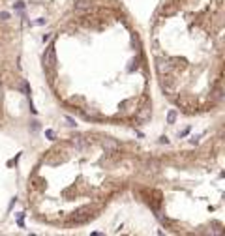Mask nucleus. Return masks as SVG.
<instances>
[{
	"instance_id": "a211bd4d",
	"label": "nucleus",
	"mask_w": 225,
	"mask_h": 236,
	"mask_svg": "<svg viewBox=\"0 0 225 236\" xmlns=\"http://www.w3.org/2000/svg\"><path fill=\"white\" fill-rule=\"evenodd\" d=\"M41 39H43V43H45V41H49V39H51V34H43V38H41Z\"/></svg>"
},
{
	"instance_id": "6e6552de",
	"label": "nucleus",
	"mask_w": 225,
	"mask_h": 236,
	"mask_svg": "<svg viewBox=\"0 0 225 236\" xmlns=\"http://www.w3.org/2000/svg\"><path fill=\"white\" fill-rule=\"evenodd\" d=\"M174 120H176V111L171 109V111L167 112V124H174Z\"/></svg>"
},
{
	"instance_id": "20e7f679",
	"label": "nucleus",
	"mask_w": 225,
	"mask_h": 236,
	"mask_svg": "<svg viewBox=\"0 0 225 236\" xmlns=\"http://www.w3.org/2000/svg\"><path fill=\"white\" fill-rule=\"evenodd\" d=\"M88 212H90V208H88V206H84V208L77 210V212H75V216H73V221H75V223H83V221H86V219L90 218Z\"/></svg>"
},
{
	"instance_id": "9b49d317",
	"label": "nucleus",
	"mask_w": 225,
	"mask_h": 236,
	"mask_svg": "<svg viewBox=\"0 0 225 236\" xmlns=\"http://www.w3.org/2000/svg\"><path fill=\"white\" fill-rule=\"evenodd\" d=\"M25 6H27V4L22 2V0H17V2L13 4V8H15V10H19V11H21V10H25Z\"/></svg>"
},
{
	"instance_id": "f03ea898",
	"label": "nucleus",
	"mask_w": 225,
	"mask_h": 236,
	"mask_svg": "<svg viewBox=\"0 0 225 236\" xmlns=\"http://www.w3.org/2000/svg\"><path fill=\"white\" fill-rule=\"evenodd\" d=\"M156 69H158V73L163 77V75H169L173 71V64L167 58H160V60H158V64H156Z\"/></svg>"
},
{
	"instance_id": "423d86ee",
	"label": "nucleus",
	"mask_w": 225,
	"mask_h": 236,
	"mask_svg": "<svg viewBox=\"0 0 225 236\" xmlns=\"http://www.w3.org/2000/svg\"><path fill=\"white\" fill-rule=\"evenodd\" d=\"M73 144H75L77 150H84L86 144H88V140H86L84 137H75V139H73Z\"/></svg>"
},
{
	"instance_id": "9d476101",
	"label": "nucleus",
	"mask_w": 225,
	"mask_h": 236,
	"mask_svg": "<svg viewBox=\"0 0 225 236\" xmlns=\"http://www.w3.org/2000/svg\"><path fill=\"white\" fill-rule=\"evenodd\" d=\"M28 25H30V26H43V25H45V19H43V17H39L38 21H34V22H28Z\"/></svg>"
},
{
	"instance_id": "4468645a",
	"label": "nucleus",
	"mask_w": 225,
	"mask_h": 236,
	"mask_svg": "<svg viewBox=\"0 0 225 236\" xmlns=\"http://www.w3.org/2000/svg\"><path fill=\"white\" fill-rule=\"evenodd\" d=\"M45 137L53 140V139H55V131H53V129H47V131H45Z\"/></svg>"
},
{
	"instance_id": "dca6fc26",
	"label": "nucleus",
	"mask_w": 225,
	"mask_h": 236,
	"mask_svg": "<svg viewBox=\"0 0 225 236\" xmlns=\"http://www.w3.org/2000/svg\"><path fill=\"white\" fill-rule=\"evenodd\" d=\"M199 139H201V135H195V137H191V139H190V143H191V144H197V143H199Z\"/></svg>"
},
{
	"instance_id": "f3484780",
	"label": "nucleus",
	"mask_w": 225,
	"mask_h": 236,
	"mask_svg": "<svg viewBox=\"0 0 225 236\" xmlns=\"http://www.w3.org/2000/svg\"><path fill=\"white\" fill-rule=\"evenodd\" d=\"M0 19H2V21L10 19V13H8V11H0Z\"/></svg>"
},
{
	"instance_id": "0eeeda50",
	"label": "nucleus",
	"mask_w": 225,
	"mask_h": 236,
	"mask_svg": "<svg viewBox=\"0 0 225 236\" xmlns=\"http://www.w3.org/2000/svg\"><path fill=\"white\" fill-rule=\"evenodd\" d=\"M86 8H90V4H88V0H77L75 2V10H86Z\"/></svg>"
},
{
	"instance_id": "f257e3e1",
	"label": "nucleus",
	"mask_w": 225,
	"mask_h": 236,
	"mask_svg": "<svg viewBox=\"0 0 225 236\" xmlns=\"http://www.w3.org/2000/svg\"><path fill=\"white\" fill-rule=\"evenodd\" d=\"M55 49H56L55 43H51L47 47V51H45V55H43V66L47 67V69H53L55 64H56V51Z\"/></svg>"
},
{
	"instance_id": "1a4fd4ad",
	"label": "nucleus",
	"mask_w": 225,
	"mask_h": 236,
	"mask_svg": "<svg viewBox=\"0 0 225 236\" xmlns=\"http://www.w3.org/2000/svg\"><path fill=\"white\" fill-rule=\"evenodd\" d=\"M22 219H25V214H22V212H19V214H17V225L22 229V227H25V221H22Z\"/></svg>"
},
{
	"instance_id": "2eb2a0df",
	"label": "nucleus",
	"mask_w": 225,
	"mask_h": 236,
	"mask_svg": "<svg viewBox=\"0 0 225 236\" xmlns=\"http://www.w3.org/2000/svg\"><path fill=\"white\" fill-rule=\"evenodd\" d=\"M158 143H160V144H169V139L167 137H160V139H158Z\"/></svg>"
},
{
	"instance_id": "7ed1b4c3",
	"label": "nucleus",
	"mask_w": 225,
	"mask_h": 236,
	"mask_svg": "<svg viewBox=\"0 0 225 236\" xmlns=\"http://www.w3.org/2000/svg\"><path fill=\"white\" fill-rule=\"evenodd\" d=\"M152 107H150V103H145L141 109H139V112H137V122H148L150 120V116H152V111H150Z\"/></svg>"
},
{
	"instance_id": "f8f14e48",
	"label": "nucleus",
	"mask_w": 225,
	"mask_h": 236,
	"mask_svg": "<svg viewBox=\"0 0 225 236\" xmlns=\"http://www.w3.org/2000/svg\"><path fill=\"white\" fill-rule=\"evenodd\" d=\"M30 129H32V131H38V129H39V122H36V120L30 122Z\"/></svg>"
},
{
	"instance_id": "39448f33",
	"label": "nucleus",
	"mask_w": 225,
	"mask_h": 236,
	"mask_svg": "<svg viewBox=\"0 0 225 236\" xmlns=\"http://www.w3.org/2000/svg\"><path fill=\"white\" fill-rule=\"evenodd\" d=\"M101 146H103V150H105V154H111V152H115L117 148H118V143L117 140H112V139H103L101 140Z\"/></svg>"
},
{
	"instance_id": "ddd939ff",
	"label": "nucleus",
	"mask_w": 225,
	"mask_h": 236,
	"mask_svg": "<svg viewBox=\"0 0 225 236\" xmlns=\"http://www.w3.org/2000/svg\"><path fill=\"white\" fill-rule=\"evenodd\" d=\"M66 122H68V126H72V128H75V120L72 116H66Z\"/></svg>"
}]
</instances>
